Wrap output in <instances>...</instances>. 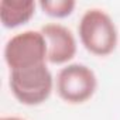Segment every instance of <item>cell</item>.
Returning a JSON list of instances; mask_svg holds the SVG:
<instances>
[{"instance_id":"6da1fadb","label":"cell","mask_w":120,"mask_h":120,"mask_svg":"<svg viewBox=\"0 0 120 120\" xmlns=\"http://www.w3.org/2000/svg\"><path fill=\"white\" fill-rule=\"evenodd\" d=\"M78 33L82 45L93 55L106 56L116 49L117 28L102 9H89L81 17Z\"/></svg>"},{"instance_id":"7a4b0ae2","label":"cell","mask_w":120,"mask_h":120,"mask_svg":"<svg viewBox=\"0 0 120 120\" xmlns=\"http://www.w3.org/2000/svg\"><path fill=\"white\" fill-rule=\"evenodd\" d=\"M9 85L13 96L20 103L37 106L49 98L54 88V79L47 64H44L27 69L10 71Z\"/></svg>"},{"instance_id":"3957f363","label":"cell","mask_w":120,"mask_h":120,"mask_svg":"<svg viewBox=\"0 0 120 120\" xmlns=\"http://www.w3.org/2000/svg\"><path fill=\"white\" fill-rule=\"evenodd\" d=\"M4 61L10 71L47 64V42L41 31L27 30L13 35L4 47Z\"/></svg>"},{"instance_id":"277c9868","label":"cell","mask_w":120,"mask_h":120,"mask_svg":"<svg viewBox=\"0 0 120 120\" xmlns=\"http://www.w3.org/2000/svg\"><path fill=\"white\" fill-rule=\"evenodd\" d=\"M98 86L95 72L83 64H69L56 75V93L64 102L81 105L88 102Z\"/></svg>"},{"instance_id":"5b68a950","label":"cell","mask_w":120,"mask_h":120,"mask_svg":"<svg viewBox=\"0 0 120 120\" xmlns=\"http://www.w3.org/2000/svg\"><path fill=\"white\" fill-rule=\"evenodd\" d=\"M47 42V59L54 65L69 62L76 54V40L72 31L58 23H48L41 27Z\"/></svg>"},{"instance_id":"8992f818","label":"cell","mask_w":120,"mask_h":120,"mask_svg":"<svg viewBox=\"0 0 120 120\" xmlns=\"http://www.w3.org/2000/svg\"><path fill=\"white\" fill-rule=\"evenodd\" d=\"M35 13L33 0H2L0 21L6 28H16L28 23Z\"/></svg>"},{"instance_id":"52a82bcc","label":"cell","mask_w":120,"mask_h":120,"mask_svg":"<svg viewBox=\"0 0 120 120\" xmlns=\"http://www.w3.org/2000/svg\"><path fill=\"white\" fill-rule=\"evenodd\" d=\"M75 6L76 3L74 0H42L40 2L41 10L47 16L55 19H64L71 16Z\"/></svg>"},{"instance_id":"ba28073f","label":"cell","mask_w":120,"mask_h":120,"mask_svg":"<svg viewBox=\"0 0 120 120\" xmlns=\"http://www.w3.org/2000/svg\"><path fill=\"white\" fill-rule=\"evenodd\" d=\"M0 120H24L21 117H16V116H7V117H2Z\"/></svg>"}]
</instances>
